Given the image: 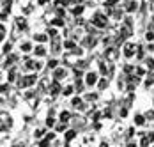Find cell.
I'll use <instances>...</instances> for the list:
<instances>
[{
    "label": "cell",
    "mask_w": 154,
    "mask_h": 147,
    "mask_svg": "<svg viewBox=\"0 0 154 147\" xmlns=\"http://www.w3.org/2000/svg\"><path fill=\"white\" fill-rule=\"evenodd\" d=\"M20 50H21L23 53L32 52V43H30V41H23V43H20Z\"/></svg>",
    "instance_id": "cell-9"
},
{
    "label": "cell",
    "mask_w": 154,
    "mask_h": 147,
    "mask_svg": "<svg viewBox=\"0 0 154 147\" xmlns=\"http://www.w3.org/2000/svg\"><path fill=\"white\" fill-rule=\"evenodd\" d=\"M96 80H97V74L96 73H89L87 74V83H89V85H94Z\"/></svg>",
    "instance_id": "cell-13"
},
{
    "label": "cell",
    "mask_w": 154,
    "mask_h": 147,
    "mask_svg": "<svg viewBox=\"0 0 154 147\" xmlns=\"http://www.w3.org/2000/svg\"><path fill=\"white\" fill-rule=\"evenodd\" d=\"M135 44L131 43V41H128V43H124V46H122V53H124V57L126 59H131L133 55H135Z\"/></svg>",
    "instance_id": "cell-2"
},
{
    "label": "cell",
    "mask_w": 154,
    "mask_h": 147,
    "mask_svg": "<svg viewBox=\"0 0 154 147\" xmlns=\"http://www.w3.org/2000/svg\"><path fill=\"white\" fill-rule=\"evenodd\" d=\"M2 52H4V53H9V52H11V43H4V46H2Z\"/></svg>",
    "instance_id": "cell-16"
},
{
    "label": "cell",
    "mask_w": 154,
    "mask_h": 147,
    "mask_svg": "<svg viewBox=\"0 0 154 147\" xmlns=\"http://www.w3.org/2000/svg\"><path fill=\"white\" fill-rule=\"evenodd\" d=\"M147 52L154 53V41H152V43H149V44H147Z\"/></svg>",
    "instance_id": "cell-21"
},
{
    "label": "cell",
    "mask_w": 154,
    "mask_h": 147,
    "mask_svg": "<svg viewBox=\"0 0 154 147\" xmlns=\"http://www.w3.org/2000/svg\"><path fill=\"white\" fill-rule=\"evenodd\" d=\"M147 67H149V69H152V67H154V59L147 60Z\"/></svg>",
    "instance_id": "cell-22"
},
{
    "label": "cell",
    "mask_w": 154,
    "mask_h": 147,
    "mask_svg": "<svg viewBox=\"0 0 154 147\" xmlns=\"http://www.w3.org/2000/svg\"><path fill=\"white\" fill-rule=\"evenodd\" d=\"M62 76H66V71H64V69H59V71H55V78H57V80H60Z\"/></svg>",
    "instance_id": "cell-17"
},
{
    "label": "cell",
    "mask_w": 154,
    "mask_h": 147,
    "mask_svg": "<svg viewBox=\"0 0 154 147\" xmlns=\"http://www.w3.org/2000/svg\"><path fill=\"white\" fill-rule=\"evenodd\" d=\"M41 136H43V130H37L35 131V138H41Z\"/></svg>",
    "instance_id": "cell-26"
},
{
    "label": "cell",
    "mask_w": 154,
    "mask_h": 147,
    "mask_svg": "<svg viewBox=\"0 0 154 147\" xmlns=\"http://www.w3.org/2000/svg\"><path fill=\"white\" fill-rule=\"evenodd\" d=\"M152 7H154V2H152Z\"/></svg>",
    "instance_id": "cell-33"
},
{
    "label": "cell",
    "mask_w": 154,
    "mask_h": 147,
    "mask_svg": "<svg viewBox=\"0 0 154 147\" xmlns=\"http://www.w3.org/2000/svg\"><path fill=\"white\" fill-rule=\"evenodd\" d=\"M50 2H53V0H35V4L39 5V7H45V5H48Z\"/></svg>",
    "instance_id": "cell-15"
},
{
    "label": "cell",
    "mask_w": 154,
    "mask_h": 147,
    "mask_svg": "<svg viewBox=\"0 0 154 147\" xmlns=\"http://www.w3.org/2000/svg\"><path fill=\"white\" fill-rule=\"evenodd\" d=\"M69 13L75 16V18H78V16H82L83 13H85V5H83V4H76V5L69 7Z\"/></svg>",
    "instance_id": "cell-3"
},
{
    "label": "cell",
    "mask_w": 154,
    "mask_h": 147,
    "mask_svg": "<svg viewBox=\"0 0 154 147\" xmlns=\"http://www.w3.org/2000/svg\"><path fill=\"white\" fill-rule=\"evenodd\" d=\"M35 55H39V57H43V55H46V48L43 46V43L39 44V46H35Z\"/></svg>",
    "instance_id": "cell-11"
},
{
    "label": "cell",
    "mask_w": 154,
    "mask_h": 147,
    "mask_svg": "<svg viewBox=\"0 0 154 147\" xmlns=\"http://www.w3.org/2000/svg\"><path fill=\"white\" fill-rule=\"evenodd\" d=\"M135 122H137L138 126H142V124H143L145 120H143V117H142V115H137V117H135Z\"/></svg>",
    "instance_id": "cell-19"
},
{
    "label": "cell",
    "mask_w": 154,
    "mask_h": 147,
    "mask_svg": "<svg viewBox=\"0 0 154 147\" xmlns=\"http://www.w3.org/2000/svg\"><path fill=\"white\" fill-rule=\"evenodd\" d=\"M73 136H75V131H67V135H66V138H67V140H71Z\"/></svg>",
    "instance_id": "cell-23"
},
{
    "label": "cell",
    "mask_w": 154,
    "mask_h": 147,
    "mask_svg": "<svg viewBox=\"0 0 154 147\" xmlns=\"http://www.w3.org/2000/svg\"><path fill=\"white\" fill-rule=\"evenodd\" d=\"M129 147H137V145H135V144H129Z\"/></svg>",
    "instance_id": "cell-31"
},
{
    "label": "cell",
    "mask_w": 154,
    "mask_h": 147,
    "mask_svg": "<svg viewBox=\"0 0 154 147\" xmlns=\"http://www.w3.org/2000/svg\"><path fill=\"white\" fill-rule=\"evenodd\" d=\"M14 23H16V27H18V30H25V29H27V16H25V14L16 16Z\"/></svg>",
    "instance_id": "cell-4"
},
{
    "label": "cell",
    "mask_w": 154,
    "mask_h": 147,
    "mask_svg": "<svg viewBox=\"0 0 154 147\" xmlns=\"http://www.w3.org/2000/svg\"><path fill=\"white\" fill-rule=\"evenodd\" d=\"M71 92H73V87H67V89H66V90H64V94H66V96H69Z\"/></svg>",
    "instance_id": "cell-25"
},
{
    "label": "cell",
    "mask_w": 154,
    "mask_h": 147,
    "mask_svg": "<svg viewBox=\"0 0 154 147\" xmlns=\"http://www.w3.org/2000/svg\"><path fill=\"white\" fill-rule=\"evenodd\" d=\"M101 147H108V144H101Z\"/></svg>",
    "instance_id": "cell-30"
},
{
    "label": "cell",
    "mask_w": 154,
    "mask_h": 147,
    "mask_svg": "<svg viewBox=\"0 0 154 147\" xmlns=\"http://www.w3.org/2000/svg\"><path fill=\"white\" fill-rule=\"evenodd\" d=\"M67 119H69V114H67V112H62V114H60V120H64V122H66Z\"/></svg>",
    "instance_id": "cell-20"
},
{
    "label": "cell",
    "mask_w": 154,
    "mask_h": 147,
    "mask_svg": "<svg viewBox=\"0 0 154 147\" xmlns=\"http://www.w3.org/2000/svg\"><path fill=\"white\" fill-rule=\"evenodd\" d=\"M46 124L50 126V128H51V126H53V119H48V120H46Z\"/></svg>",
    "instance_id": "cell-28"
},
{
    "label": "cell",
    "mask_w": 154,
    "mask_h": 147,
    "mask_svg": "<svg viewBox=\"0 0 154 147\" xmlns=\"http://www.w3.org/2000/svg\"><path fill=\"white\" fill-rule=\"evenodd\" d=\"M16 2H21V0H16Z\"/></svg>",
    "instance_id": "cell-32"
},
{
    "label": "cell",
    "mask_w": 154,
    "mask_h": 147,
    "mask_svg": "<svg viewBox=\"0 0 154 147\" xmlns=\"http://www.w3.org/2000/svg\"><path fill=\"white\" fill-rule=\"evenodd\" d=\"M92 2H96V4H105L106 0H92Z\"/></svg>",
    "instance_id": "cell-29"
},
{
    "label": "cell",
    "mask_w": 154,
    "mask_h": 147,
    "mask_svg": "<svg viewBox=\"0 0 154 147\" xmlns=\"http://www.w3.org/2000/svg\"><path fill=\"white\" fill-rule=\"evenodd\" d=\"M35 82V76L34 74H30V76H25L21 82H20V87H27V85H32Z\"/></svg>",
    "instance_id": "cell-7"
},
{
    "label": "cell",
    "mask_w": 154,
    "mask_h": 147,
    "mask_svg": "<svg viewBox=\"0 0 154 147\" xmlns=\"http://www.w3.org/2000/svg\"><path fill=\"white\" fill-rule=\"evenodd\" d=\"M80 103H82V101H80V98H75V99H73V105H75V106L80 105Z\"/></svg>",
    "instance_id": "cell-27"
},
{
    "label": "cell",
    "mask_w": 154,
    "mask_h": 147,
    "mask_svg": "<svg viewBox=\"0 0 154 147\" xmlns=\"http://www.w3.org/2000/svg\"><path fill=\"white\" fill-rule=\"evenodd\" d=\"M57 64H59V62H57L55 59H53V60H50V67H57Z\"/></svg>",
    "instance_id": "cell-24"
},
{
    "label": "cell",
    "mask_w": 154,
    "mask_h": 147,
    "mask_svg": "<svg viewBox=\"0 0 154 147\" xmlns=\"http://www.w3.org/2000/svg\"><path fill=\"white\" fill-rule=\"evenodd\" d=\"M62 46H64V48H67V50H75V48H76V43H75V41H69V39H66V41L62 43Z\"/></svg>",
    "instance_id": "cell-12"
},
{
    "label": "cell",
    "mask_w": 154,
    "mask_h": 147,
    "mask_svg": "<svg viewBox=\"0 0 154 147\" xmlns=\"http://www.w3.org/2000/svg\"><path fill=\"white\" fill-rule=\"evenodd\" d=\"M50 90H51V94H57V92H59V83H51Z\"/></svg>",
    "instance_id": "cell-18"
},
{
    "label": "cell",
    "mask_w": 154,
    "mask_h": 147,
    "mask_svg": "<svg viewBox=\"0 0 154 147\" xmlns=\"http://www.w3.org/2000/svg\"><path fill=\"white\" fill-rule=\"evenodd\" d=\"M108 20H110V16L105 13V11H96L92 16H91V23H92V27L99 30H105L108 27Z\"/></svg>",
    "instance_id": "cell-1"
},
{
    "label": "cell",
    "mask_w": 154,
    "mask_h": 147,
    "mask_svg": "<svg viewBox=\"0 0 154 147\" xmlns=\"http://www.w3.org/2000/svg\"><path fill=\"white\" fill-rule=\"evenodd\" d=\"M34 13V4H30V2H27L23 7H21V14H25V16H29Z\"/></svg>",
    "instance_id": "cell-8"
},
{
    "label": "cell",
    "mask_w": 154,
    "mask_h": 147,
    "mask_svg": "<svg viewBox=\"0 0 154 147\" xmlns=\"http://www.w3.org/2000/svg\"><path fill=\"white\" fill-rule=\"evenodd\" d=\"M117 55H119V52H117L115 48H108L106 50V59L113 60V59H117Z\"/></svg>",
    "instance_id": "cell-10"
},
{
    "label": "cell",
    "mask_w": 154,
    "mask_h": 147,
    "mask_svg": "<svg viewBox=\"0 0 154 147\" xmlns=\"http://www.w3.org/2000/svg\"><path fill=\"white\" fill-rule=\"evenodd\" d=\"M50 25H53V27H57V29H62V27H66V21H64V18H62V16L55 14L53 18H51Z\"/></svg>",
    "instance_id": "cell-5"
},
{
    "label": "cell",
    "mask_w": 154,
    "mask_h": 147,
    "mask_svg": "<svg viewBox=\"0 0 154 147\" xmlns=\"http://www.w3.org/2000/svg\"><path fill=\"white\" fill-rule=\"evenodd\" d=\"M34 39H35L37 43H46L48 39H50V34H45V32H37V34L34 36Z\"/></svg>",
    "instance_id": "cell-6"
},
{
    "label": "cell",
    "mask_w": 154,
    "mask_h": 147,
    "mask_svg": "<svg viewBox=\"0 0 154 147\" xmlns=\"http://www.w3.org/2000/svg\"><path fill=\"white\" fill-rule=\"evenodd\" d=\"M145 41H147V43H152V41H154V30L152 29L145 32Z\"/></svg>",
    "instance_id": "cell-14"
}]
</instances>
